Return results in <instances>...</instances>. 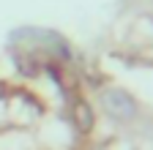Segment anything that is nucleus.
I'll use <instances>...</instances> for the list:
<instances>
[{
    "label": "nucleus",
    "instance_id": "obj_1",
    "mask_svg": "<svg viewBox=\"0 0 153 150\" xmlns=\"http://www.w3.org/2000/svg\"><path fill=\"white\" fill-rule=\"evenodd\" d=\"M101 104L107 109V115L115 120H131L137 117V101H134L126 90L120 87H107L101 93Z\"/></svg>",
    "mask_w": 153,
    "mask_h": 150
},
{
    "label": "nucleus",
    "instance_id": "obj_2",
    "mask_svg": "<svg viewBox=\"0 0 153 150\" xmlns=\"http://www.w3.org/2000/svg\"><path fill=\"white\" fill-rule=\"evenodd\" d=\"M74 120H76V128L79 131H90L93 128V109L85 101H76L74 104Z\"/></svg>",
    "mask_w": 153,
    "mask_h": 150
}]
</instances>
